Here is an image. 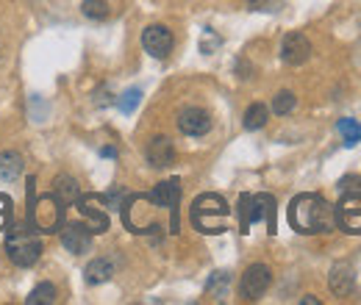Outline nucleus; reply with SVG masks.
<instances>
[{"mask_svg":"<svg viewBox=\"0 0 361 305\" xmlns=\"http://www.w3.org/2000/svg\"><path fill=\"white\" fill-rule=\"evenodd\" d=\"M289 225L292 230L303 233V236H317V233H331L336 228V219H334V206L317 194V192H306V194H298L292 203H289Z\"/></svg>","mask_w":361,"mask_h":305,"instance_id":"f257e3e1","label":"nucleus"},{"mask_svg":"<svg viewBox=\"0 0 361 305\" xmlns=\"http://www.w3.org/2000/svg\"><path fill=\"white\" fill-rule=\"evenodd\" d=\"M189 214H192V225H195L200 233H206V236L226 233L228 222H231L228 200L223 194H214V192H206V194L195 197Z\"/></svg>","mask_w":361,"mask_h":305,"instance_id":"f03ea898","label":"nucleus"},{"mask_svg":"<svg viewBox=\"0 0 361 305\" xmlns=\"http://www.w3.org/2000/svg\"><path fill=\"white\" fill-rule=\"evenodd\" d=\"M253 222H267L275 233V197L272 194H242L239 197V230L247 233Z\"/></svg>","mask_w":361,"mask_h":305,"instance_id":"7ed1b4c3","label":"nucleus"},{"mask_svg":"<svg viewBox=\"0 0 361 305\" xmlns=\"http://www.w3.org/2000/svg\"><path fill=\"white\" fill-rule=\"evenodd\" d=\"M6 250H8L11 263H17V266H23V269L34 266V263L39 261V256H42L39 239H34V236L25 233V230H14V233L8 236V242H6Z\"/></svg>","mask_w":361,"mask_h":305,"instance_id":"20e7f679","label":"nucleus"},{"mask_svg":"<svg viewBox=\"0 0 361 305\" xmlns=\"http://www.w3.org/2000/svg\"><path fill=\"white\" fill-rule=\"evenodd\" d=\"M336 228H342L350 236H361V189L359 192H342L339 203L334 206Z\"/></svg>","mask_w":361,"mask_h":305,"instance_id":"39448f33","label":"nucleus"},{"mask_svg":"<svg viewBox=\"0 0 361 305\" xmlns=\"http://www.w3.org/2000/svg\"><path fill=\"white\" fill-rule=\"evenodd\" d=\"M272 283V272L267 263H250L239 280V297L247 300V303H256L264 297V292L270 289Z\"/></svg>","mask_w":361,"mask_h":305,"instance_id":"423d86ee","label":"nucleus"},{"mask_svg":"<svg viewBox=\"0 0 361 305\" xmlns=\"http://www.w3.org/2000/svg\"><path fill=\"white\" fill-rule=\"evenodd\" d=\"M31 222H37V228L45 233H56L64 222V203L56 194H45L39 206L31 208Z\"/></svg>","mask_w":361,"mask_h":305,"instance_id":"0eeeda50","label":"nucleus"},{"mask_svg":"<svg viewBox=\"0 0 361 305\" xmlns=\"http://www.w3.org/2000/svg\"><path fill=\"white\" fill-rule=\"evenodd\" d=\"M150 203L159 206V208H170L173 219H170V230L178 233V200H180V180L178 178H170V180H161L150 194Z\"/></svg>","mask_w":361,"mask_h":305,"instance_id":"6e6552de","label":"nucleus"},{"mask_svg":"<svg viewBox=\"0 0 361 305\" xmlns=\"http://www.w3.org/2000/svg\"><path fill=\"white\" fill-rule=\"evenodd\" d=\"M281 58H283V64H289V67L306 64V61L312 58V42H309V37L300 34V31L286 34L283 42H281Z\"/></svg>","mask_w":361,"mask_h":305,"instance_id":"1a4fd4ad","label":"nucleus"},{"mask_svg":"<svg viewBox=\"0 0 361 305\" xmlns=\"http://www.w3.org/2000/svg\"><path fill=\"white\" fill-rule=\"evenodd\" d=\"M142 47L153 58H167L170 50H173V34H170V28L167 25H147L142 31Z\"/></svg>","mask_w":361,"mask_h":305,"instance_id":"9d476101","label":"nucleus"},{"mask_svg":"<svg viewBox=\"0 0 361 305\" xmlns=\"http://www.w3.org/2000/svg\"><path fill=\"white\" fill-rule=\"evenodd\" d=\"M212 114L206 108H197V106H186L180 108L178 114V128L183 136H206L212 131Z\"/></svg>","mask_w":361,"mask_h":305,"instance_id":"9b49d317","label":"nucleus"},{"mask_svg":"<svg viewBox=\"0 0 361 305\" xmlns=\"http://www.w3.org/2000/svg\"><path fill=\"white\" fill-rule=\"evenodd\" d=\"M145 158L153 170H167L173 161H176V147L167 136H153L145 147Z\"/></svg>","mask_w":361,"mask_h":305,"instance_id":"f8f14e48","label":"nucleus"},{"mask_svg":"<svg viewBox=\"0 0 361 305\" xmlns=\"http://www.w3.org/2000/svg\"><path fill=\"white\" fill-rule=\"evenodd\" d=\"M61 244L70 250V253H75V256H81V253H87L92 247V233L90 228L84 225V222H75V225H67L64 228V233H61Z\"/></svg>","mask_w":361,"mask_h":305,"instance_id":"ddd939ff","label":"nucleus"},{"mask_svg":"<svg viewBox=\"0 0 361 305\" xmlns=\"http://www.w3.org/2000/svg\"><path fill=\"white\" fill-rule=\"evenodd\" d=\"M94 200H97V194H87V197H78V208H81V214L87 217V228H90V233H106L109 230V214L106 211H100V208H94Z\"/></svg>","mask_w":361,"mask_h":305,"instance_id":"4468645a","label":"nucleus"},{"mask_svg":"<svg viewBox=\"0 0 361 305\" xmlns=\"http://www.w3.org/2000/svg\"><path fill=\"white\" fill-rule=\"evenodd\" d=\"M353 283H356V272H353V266H350V263H336V266L331 269L328 286H331V292H334V294L348 297V294L353 292Z\"/></svg>","mask_w":361,"mask_h":305,"instance_id":"2eb2a0df","label":"nucleus"},{"mask_svg":"<svg viewBox=\"0 0 361 305\" xmlns=\"http://www.w3.org/2000/svg\"><path fill=\"white\" fill-rule=\"evenodd\" d=\"M53 194L64 203V206H73V203H78V197H81V189H78V180L73 178V175H59L56 180H53Z\"/></svg>","mask_w":361,"mask_h":305,"instance_id":"dca6fc26","label":"nucleus"},{"mask_svg":"<svg viewBox=\"0 0 361 305\" xmlns=\"http://www.w3.org/2000/svg\"><path fill=\"white\" fill-rule=\"evenodd\" d=\"M23 170H25V161H23V156L17 150H3L0 153V180L11 183V180H17L23 175Z\"/></svg>","mask_w":361,"mask_h":305,"instance_id":"f3484780","label":"nucleus"},{"mask_svg":"<svg viewBox=\"0 0 361 305\" xmlns=\"http://www.w3.org/2000/svg\"><path fill=\"white\" fill-rule=\"evenodd\" d=\"M111 275H114V263L109 261V259H94V261H90V266L84 269V278H87V283H90V286L109 283V280H111Z\"/></svg>","mask_w":361,"mask_h":305,"instance_id":"a211bd4d","label":"nucleus"},{"mask_svg":"<svg viewBox=\"0 0 361 305\" xmlns=\"http://www.w3.org/2000/svg\"><path fill=\"white\" fill-rule=\"evenodd\" d=\"M267 117H270V108H267L264 103H253V106L245 111L242 125H245V131H259V128L267 125Z\"/></svg>","mask_w":361,"mask_h":305,"instance_id":"6ab92c4d","label":"nucleus"},{"mask_svg":"<svg viewBox=\"0 0 361 305\" xmlns=\"http://www.w3.org/2000/svg\"><path fill=\"white\" fill-rule=\"evenodd\" d=\"M59 300V292H56V286L53 283H39V286H34V292L25 297V303L28 305H53Z\"/></svg>","mask_w":361,"mask_h":305,"instance_id":"aec40b11","label":"nucleus"},{"mask_svg":"<svg viewBox=\"0 0 361 305\" xmlns=\"http://www.w3.org/2000/svg\"><path fill=\"white\" fill-rule=\"evenodd\" d=\"M336 131L342 133V139H345L348 147H353V144L361 142V125L356 120H350V117H342V120L336 123Z\"/></svg>","mask_w":361,"mask_h":305,"instance_id":"412c9836","label":"nucleus"},{"mask_svg":"<svg viewBox=\"0 0 361 305\" xmlns=\"http://www.w3.org/2000/svg\"><path fill=\"white\" fill-rule=\"evenodd\" d=\"M295 106H298V97H295L289 89H283V92H278V94L272 97V111H275L278 117H283V114L295 111Z\"/></svg>","mask_w":361,"mask_h":305,"instance_id":"4be33fe9","label":"nucleus"},{"mask_svg":"<svg viewBox=\"0 0 361 305\" xmlns=\"http://www.w3.org/2000/svg\"><path fill=\"white\" fill-rule=\"evenodd\" d=\"M81 14L87 20H106L109 17V3L106 0H84L81 3Z\"/></svg>","mask_w":361,"mask_h":305,"instance_id":"5701e85b","label":"nucleus"},{"mask_svg":"<svg viewBox=\"0 0 361 305\" xmlns=\"http://www.w3.org/2000/svg\"><path fill=\"white\" fill-rule=\"evenodd\" d=\"M139 100H142V92H139V89H128V92L120 97V103H117V106H120V111H123V114H134L136 106H139Z\"/></svg>","mask_w":361,"mask_h":305,"instance_id":"b1692460","label":"nucleus"},{"mask_svg":"<svg viewBox=\"0 0 361 305\" xmlns=\"http://www.w3.org/2000/svg\"><path fill=\"white\" fill-rule=\"evenodd\" d=\"M247 6H250L253 11H278L281 0H247Z\"/></svg>","mask_w":361,"mask_h":305,"instance_id":"393cba45","label":"nucleus"},{"mask_svg":"<svg viewBox=\"0 0 361 305\" xmlns=\"http://www.w3.org/2000/svg\"><path fill=\"white\" fill-rule=\"evenodd\" d=\"M361 178H342L339 180V192H359Z\"/></svg>","mask_w":361,"mask_h":305,"instance_id":"a878e982","label":"nucleus"},{"mask_svg":"<svg viewBox=\"0 0 361 305\" xmlns=\"http://www.w3.org/2000/svg\"><path fill=\"white\" fill-rule=\"evenodd\" d=\"M300 303H303V305H319V300H317V297H303Z\"/></svg>","mask_w":361,"mask_h":305,"instance_id":"bb28decb","label":"nucleus"}]
</instances>
